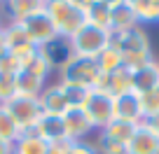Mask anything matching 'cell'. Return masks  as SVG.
<instances>
[{
	"label": "cell",
	"instance_id": "15",
	"mask_svg": "<svg viewBox=\"0 0 159 154\" xmlns=\"http://www.w3.org/2000/svg\"><path fill=\"white\" fill-rule=\"evenodd\" d=\"M45 7V0H7L0 5L2 14L7 16V21H14V24H21L28 16H33L38 10Z\"/></svg>",
	"mask_w": 159,
	"mask_h": 154
},
{
	"label": "cell",
	"instance_id": "19",
	"mask_svg": "<svg viewBox=\"0 0 159 154\" xmlns=\"http://www.w3.org/2000/svg\"><path fill=\"white\" fill-rule=\"evenodd\" d=\"M84 19L89 26H96V28L110 33V26H112L110 24V0H91Z\"/></svg>",
	"mask_w": 159,
	"mask_h": 154
},
{
	"label": "cell",
	"instance_id": "4",
	"mask_svg": "<svg viewBox=\"0 0 159 154\" xmlns=\"http://www.w3.org/2000/svg\"><path fill=\"white\" fill-rule=\"evenodd\" d=\"M68 42H70V49H73L75 56H82V59H96V56L110 45V33H108V30L96 28V26L84 24Z\"/></svg>",
	"mask_w": 159,
	"mask_h": 154
},
{
	"label": "cell",
	"instance_id": "14",
	"mask_svg": "<svg viewBox=\"0 0 159 154\" xmlns=\"http://www.w3.org/2000/svg\"><path fill=\"white\" fill-rule=\"evenodd\" d=\"M40 56L45 59V63L49 65L52 73H59L61 68H63L66 63H68L70 59H73V49H70V42L63 40V37H59V40L49 42L47 47H42V49H38Z\"/></svg>",
	"mask_w": 159,
	"mask_h": 154
},
{
	"label": "cell",
	"instance_id": "1",
	"mask_svg": "<svg viewBox=\"0 0 159 154\" xmlns=\"http://www.w3.org/2000/svg\"><path fill=\"white\" fill-rule=\"evenodd\" d=\"M110 47L122 51L124 68H129L131 73L148 65L150 61H154L152 47H150V35L145 33L143 26H134L126 30H110Z\"/></svg>",
	"mask_w": 159,
	"mask_h": 154
},
{
	"label": "cell",
	"instance_id": "9",
	"mask_svg": "<svg viewBox=\"0 0 159 154\" xmlns=\"http://www.w3.org/2000/svg\"><path fill=\"white\" fill-rule=\"evenodd\" d=\"M63 124H66V140L68 143H87V138L96 131L82 108L68 110L63 114Z\"/></svg>",
	"mask_w": 159,
	"mask_h": 154
},
{
	"label": "cell",
	"instance_id": "30",
	"mask_svg": "<svg viewBox=\"0 0 159 154\" xmlns=\"http://www.w3.org/2000/svg\"><path fill=\"white\" fill-rule=\"evenodd\" d=\"M145 124H148L150 129H152L154 133L159 135V114H154V117H150V119H145Z\"/></svg>",
	"mask_w": 159,
	"mask_h": 154
},
{
	"label": "cell",
	"instance_id": "8",
	"mask_svg": "<svg viewBox=\"0 0 159 154\" xmlns=\"http://www.w3.org/2000/svg\"><path fill=\"white\" fill-rule=\"evenodd\" d=\"M49 65L45 63V59L35 56L26 68H21V73L16 75V86H19V94H26V96H40L42 89L47 86V80H49Z\"/></svg>",
	"mask_w": 159,
	"mask_h": 154
},
{
	"label": "cell",
	"instance_id": "33",
	"mask_svg": "<svg viewBox=\"0 0 159 154\" xmlns=\"http://www.w3.org/2000/svg\"><path fill=\"white\" fill-rule=\"evenodd\" d=\"M5 28V14H2V10H0V30Z\"/></svg>",
	"mask_w": 159,
	"mask_h": 154
},
{
	"label": "cell",
	"instance_id": "20",
	"mask_svg": "<svg viewBox=\"0 0 159 154\" xmlns=\"http://www.w3.org/2000/svg\"><path fill=\"white\" fill-rule=\"evenodd\" d=\"M136 129H138V124H129V121H122V119H112L103 131H98V133H103L105 138H110V140H115V143H119V145H124V147H126L129 140L134 138Z\"/></svg>",
	"mask_w": 159,
	"mask_h": 154
},
{
	"label": "cell",
	"instance_id": "31",
	"mask_svg": "<svg viewBox=\"0 0 159 154\" xmlns=\"http://www.w3.org/2000/svg\"><path fill=\"white\" fill-rule=\"evenodd\" d=\"M0 154H14V145L2 143V140H0Z\"/></svg>",
	"mask_w": 159,
	"mask_h": 154
},
{
	"label": "cell",
	"instance_id": "17",
	"mask_svg": "<svg viewBox=\"0 0 159 154\" xmlns=\"http://www.w3.org/2000/svg\"><path fill=\"white\" fill-rule=\"evenodd\" d=\"M110 30H126L138 26L129 0H110Z\"/></svg>",
	"mask_w": 159,
	"mask_h": 154
},
{
	"label": "cell",
	"instance_id": "29",
	"mask_svg": "<svg viewBox=\"0 0 159 154\" xmlns=\"http://www.w3.org/2000/svg\"><path fill=\"white\" fill-rule=\"evenodd\" d=\"M68 149H70V143H68V140H63V143L49 145V152H47V154H68Z\"/></svg>",
	"mask_w": 159,
	"mask_h": 154
},
{
	"label": "cell",
	"instance_id": "28",
	"mask_svg": "<svg viewBox=\"0 0 159 154\" xmlns=\"http://www.w3.org/2000/svg\"><path fill=\"white\" fill-rule=\"evenodd\" d=\"M68 154H96V149L91 143H70Z\"/></svg>",
	"mask_w": 159,
	"mask_h": 154
},
{
	"label": "cell",
	"instance_id": "18",
	"mask_svg": "<svg viewBox=\"0 0 159 154\" xmlns=\"http://www.w3.org/2000/svg\"><path fill=\"white\" fill-rule=\"evenodd\" d=\"M105 91H108L112 98H119L124 94L134 91V75L129 68H119L117 73L108 75V82H105Z\"/></svg>",
	"mask_w": 159,
	"mask_h": 154
},
{
	"label": "cell",
	"instance_id": "34",
	"mask_svg": "<svg viewBox=\"0 0 159 154\" xmlns=\"http://www.w3.org/2000/svg\"><path fill=\"white\" fill-rule=\"evenodd\" d=\"M157 154H159V152H157Z\"/></svg>",
	"mask_w": 159,
	"mask_h": 154
},
{
	"label": "cell",
	"instance_id": "5",
	"mask_svg": "<svg viewBox=\"0 0 159 154\" xmlns=\"http://www.w3.org/2000/svg\"><path fill=\"white\" fill-rule=\"evenodd\" d=\"M2 108L10 112V117L19 124V129L24 131H33L38 119L42 117V108H40L38 96H26V94H16L14 98H10L7 103H2Z\"/></svg>",
	"mask_w": 159,
	"mask_h": 154
},
{
	"label": "cell",
	"instance_id": "7",
	"mask_svg": "<svg viewBox=\"0 0 159 154\" xmlns=\"http://www.w3.org/2000/svg\"><path fill=\"white\" fill-rule=\"evenodd\" d=\"M21 26H24L26 35H28V40L33 42L35 49H42V47H47L49 42L59 40V30H56L52 16L47 14V0H45V7L38 10L33 16H28L26 21H21Z\"/></svg>",
	"mask_w": 159,
	"mask_h": 154
},
{
	"label": "cell",
	"instance_id": "12",
	"mask_svg": "<svg viewBox=\"0 0 159 154\" xmlns=\"http://www.w3.org/2000/svg\"><path fill=\"white\" fill-rule=\"evenodd\" d=\"M115 119L129 121V124H143L145 121L143 108H140V96L136 91L115 98Z\"/></svg>",
	"mask_w": 159,
	"mask_h": 154
},
{
	"label": "cell",
	"instance_id": "23",
	"mask_svg": "<svg viewBox=\"0 0 159 154\" xmlns=\"http://www.w3.org/2000/svg\"><path fill=\"white\" fill-rule=\"evenodd\" d=\"M96 65H98V70L108 77V75L117 73L119 68H124V59H122V51L115 49V47H105L103 51H101L98 56H96Z\"/></svg>",
	"mask_w": 159,
	"mask_h": 154
},
{
	"label": "cell",
	"instance_id": "22",
	"mask_svg": "<svg viewBox=\"0 0 159 154\" xmlns=\"http://www.w3.org/2000/svg\"><path fill=\"white\" fill-rule=\"evenodd\" d=\"M47 152H49V145L40 135H35L33 131L21 133V138L14 143V154H47Z\"/></svg>",
	"mask_w": 159,
	"mask_h": 154
},
{
	"label": "cell",
	"instance_id": "27",
	"mask_svg": "<svg viewBox=\"0 0 159 154\" xmlns=\"http://www.w3.org/2000/svg\"><path fill=\"white\" fill-rule=\"evenodd\" d=\"M140 108H143V117L145 119L159 114V86L154 91H150V94L140 96Z\"/></svg>",
	"mask_w": 159,
	"mask_h": 154
},
{
	"label": "cell",
	"instance_id": "26",
	"mask_svg": "<svg viewBox=\"0 0 159 154\" xmlns=\"http://www.w3.org/2000/svg\"><path fill=\"white\" fill-rule=\"evenodd\" d=\"M19 94V86H16V75H0V105L7 103L10 98Z\"/></svg>",
	"mask_w": 159,
	"mask_h": 154
},
{
	"label": "cell",
	"instance_id": "3",
	"mask_svg": "<svg viewBox=\"0 0 159 154\" xmlns=\"http://www.w3.org/2000/svg\"><path fill=\"white\" fill-rule=\"evenodd\" d=\"M47 14L52 16L56 30H59V37H63V40H70L87 24L84 12L77 7L75 0H47Z\"/></svg>",
	"mask_w": 159,
	"mask_h": 154
},
{
	"label": "cell",
	"instance_id": "11",
	"mask_svg": "<svg viewBox=\"0 0 159 154\" xmlns=\"http://www.w3.org/2000/svg\"><path fill=\"white\" fill-rule=\"evenodd\" d=\"M33 133L40 135V138L45 140L47 145L63 143V140H66V124H63V117L42 112V117L38 119V124H35Z\"/></svg>",
	"mask_w": 159,
	"mask_h": 154
},
{
	"label": "cell",
	"instance_id": "16",
	"mask_svg": "<svg viewBox=\"0 0 159 154\" xmlns=\"http://www.w3.org/2000/svg\"><path fill=\"white\" fill-rule=\"evenodd\" d=\"M134 91L138 96L143 94H150V91H154L159 86V61H150L148 65H143V68L134 70Z\"/></svg>",
	"mask_w": 159,
	"mask_h": 154
},
{
	"label": "cell",
	"instance_id": "24",
	"mask_svg": "<svg viewBox=\"0 0 159 154\" xmlns=\"http://www.w3.org/2000/svg\"><path fill=\"white\" fill-rule=\"evenodd\" d=\"M21 133H24V131L19 129V124H16V121L10 117V112L0 105V140H2V143L14 145L16 140L21 138Z\"/></svg>",
	"mask_w": 159,
	"mask_h": 154
},
{
	"label": "cell",
	"instance_id": "6",
	"mask_svg": "<svg viewBox=\"0 0 159 154\" xmlns=\"http://www.w3.org/2000/svg\"><path fill=\"white\" fill-rule=\"evenodd\" d=\"M87 117L91 119L96 131H103L110 121L115 119V98L105 89H91L87 94V100L82 105Z\"/></svg>",
	"mask_w": 159,
	"mask_h": 154
},
{
	"label": "cell",
	"instance_id": "32",
	"mask_svg": "<svg viewBox=\"0 0 159 154\" xmlns=\"http://www.w3.org/2000/svg\"><path fill=\"white\" fill-rule=\"evenodd\" d=\"M7 54V47H5V40H2V30H0V59Z\"/></svg>",
	"mask_w": 159,
	"mask_h": 154
},
{
	"label": "cell",
	"instance_id": "2",
	"mask_svg": "<svg viewBox=\"0 0 159 154\" xmlns=\"http://www.w3.org/2000/svg\"><path fill=\"white\" fill-rule=\"evenodd\" d=\"M59 82L68 84V86L91 91V89H105L108 77L98 70L96 59H82V56L73 54V59L59 70Z\"/></svg>",
	"mask_w": 159,
	"mask_h": 154
},
{
	"label": "cell",
	"instance_id": "13",
	"mask_svg": "<svg viewBox=\"0 0 159 154\" xmlns=\"http://www.w3.org/2000/svg\"><path fill=\"white\" fill-rule=\"evenodd\" d=\"M159 152V135L148 124H138L134 138L126 145V154H157Z\"/></svg>",
	"mask_w": 159,
	"mask_h": 154
},
{
	"label": "cell",
	"instance_id": "25",
	"mask_svg": "<svg viewBox=\"0 0 159 154\" xmlns=\"http://www.w3.org/2000/svg\"><path fill=\"white\" fill-rule=\"evenodd\" d=\"M91 145H94L96 154H126V147H124V145H119V143H115V140L105 138L103 133L96 135V140H94Z\"/></svg>",
	"mask_w": 159,
	"mask_h": 154
},
{
	"label": "cell",
	"instance_id": "10",
	"mask_svg": "<svg viewBox=\"0 0 159 154\" xmlns=\"http://www.w3.org/2000/svg\"><path fill=\"white\" fill-rule=\"evenodd\" d=\"M38 100H40L42 112H47V114H59V117H63V114L70 110L68 91H66V86L61 84V82L47 84L45 89H42V94L38 96Z\"/></svg>",
	"mask_w": 159,
	"mask_h": 154
},
{
	"label": "cell",
	"instance_id": "21",
	"mask_svg": "<svg viewBox=\"0 0 159 154\" xmlns=\"http://www.w3.org/2000/svg\"><path fill=\"white\" fill-rule=\"evenodd\" d=\"M138 26L159 21V0H129Z\"/></svg>",
	"mask_w": 159,
	"mask_h": 154
}]
</instances>
